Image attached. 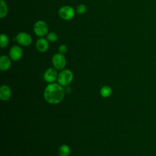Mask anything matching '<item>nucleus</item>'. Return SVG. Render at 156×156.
Wrapping results in <instances>:
<instances>
[{"mask_svg": "<svg viewBox=\"0 0 156 156\" xmlns=\"http://www.w3.org/2000/svg\"><path fill=\"white\" fill-rule=\"evenodd\" d=\"M65 97V91L59 83H49L44 91V98L46 102L51 104H57L62 102Z\"/></svg>", "mask_w": 156, "mask_h": 156, "instance_id": "f257e3e1", "label": "nucleus"}, {"mask_svg": "<svg viewBox=\"0 0 156 156\" xmlns=\"http://www.w3.org/2000/svg\"><path fill=\"white\" fill-rule=\"evenodd\" d=\"M87 10V6L85 5V4H79L77 8H76V12L78 13V14H80V15H82V14H84Z\"/></svg>", "mask_w": 156, "mask_h": 156, "instance_id": "f3484780", "label": "nucleus"}, {"mask_svg": "<svg viewBox=\"0 0 156 156\" xmlns=\"http://www.w3.org/2000/svg\"><path fill=\"white\" fill-rule=\"evenodd\" d=\"M58 75L57 69L55 68H49L45 71L43 77L46 82L49 83H51L57 80Z\"/></svg>", "mask_w": 156, "mask_h": 156, "instance_id": "0eeeda50", "label": "nucleus"}, {"mask_svg": "<svg viewBox=\"0 0 156 156\" xmlns=\"http://www.w3.org/2000/svg\"><path fill=\"white\" fill-rule=\"evenodd\" d=\"M46 39L49 41V42H55L58 39V35L55 32H51L47 34Z\"/></svg>", "mask_w": 156, "mask_h": 156, "instance_id": "dca6fc26", "label": "nucleus"}, {"mask_svg": "<svg viewBox=\"0 0 156 156\" xmlns=\"http://www.w3.org/2000/svg\"><path fill=\"white\" fill-rule=\"evenodd\" d=\"M49 27L47 23L43 20L37 21L34 25V32L35 34L40 37L47 35Z\"/></svg>", "mask_w": 156, "mask_h": 156, "instance_id": "7ed1b4c3", "label": "nucleus"}, {"mask_svg": "<svg viewBox=\"0 0 156 156\" xmlns=\"http://www.w3.org/2000/svg\"><path fill=\"white\" fill-rule=\"evenodd\" d=\"M74 75L69 69H63L58 75L57 82L62 86L68 85L73 80Z\"/></svg>", "mask_w": 156, "mask_h": 156, "instance_id": "f03ea898", "label": "nucleus"}, {"mask_svg": "<svg viewBox=\"0 0 156 156\" xmlns=\"http://www.w3.org/2000/svg\"><path fill=\"white\" fill-rule=\"evenodd\" d=\"M23 51L18 45L13 46L9 51V57L13 61H18L23 56Z\"/></svg>", "mask_w": 156, "mask_h": 156, "instance_id": "6e6552de", "label": "nucleus"}, {"mask_svg": "<svg viewBox=\"0 0 156 156\" xmlns=\"http://www.w3.org/2000/svg\"><path fill=\"white\" fill-rule=\"evenodd\" d=\"M15 40L20 45L23 46H28L30 45L32 42V38L31 35L24 32L18 33L15 37Z\"/></svg>", "mask_w": 156, "mask_h": 156, "instance_id": "423d86ee", "label": "nucleus"}, {"mask_svg": "<svg viewBox=\"0 0 156 156\" xmlns=\"http://www.w3.org/2000/svg\"><path fill=\"white\" fill-rule=\"evenodd\" d=\"M112 93V89L108 85L103 86L100 90V94L103 98H108Z\"/></svg>", "mask_w": 156, "mask_h": 156, "instance_id": "4468645a", "label": "nucleus"}, {"mask_svg": "<svg viewBox=\"0 0 156 156\" xmlns=\"http://www.w3.org/2000/svg\"><path fill=\"white\" fill-rule=\"evenodd\" d=\"M8 13V6L4 0H0V18H3Z\"/></svg>", "mask_w": 156, "mask_h": 156, "instance_id": "f8f14e48", "label": "nucleus"}, {"mask_svg": "<svg viewBox=\"0 0 156 156\" xmlns=\"http://www.w3.org/2000/svg\"><path fill=\"white\" fill-rule=\"evenodd\" d=\"M11 58L10 57L2 55L0 57V69L2 71L8 70L11 66Z\"/></svg>", "mask_w": 156, "mask_h": 156, "instance_id": "9b49d317", "label": "nucleus"}, {"mask_svg": "<svg viewBox=\"0 0 156 156\" xmlns=\"http://www.w3.org/2000/svg\"><path fill=\"white\" fill-rule=\"evenodd\" d=\"M52 63L55 69H63L66 65V58L64 54L59 52L55 54L52 57Z\"/></svg>", "mask_w": 156, "mask_h": 156, "instance_id": "39448f33", "label": "nucleus"}, {"mask_svg": "<svg viewBox=\"0 0 156 156\" xmlns=\"http://www.w3.org/2000/svg\"><path fill=\"white\" fill-rule=\"evenodd\" d=\"M70 152V147L67 144H62L60 146L58 151V154L59 156H69Z\"/></svg>", "mask_w": 156, "mask_h": 156, "instance_id": "ddd939ff", "label": "nucleus"}, {"mask_svg": "<svg viewBox=\"0 0 156 156\" xmlns=\"http://www.w3.org/2000/svg\"><path fill=\"white\" fill-rule=\"evenodd\" d=\"M12 91L10 88L7 85H2L0 87V98L1 100L9 101L11 97Z\"/></svg>", "mask_w": 156, "mask_h": 156, "instance_id": "9d476101", "label": "nucleus"}, {"mask_svg": "<svg viewBox=\"0 0 156 156\" xmlns=\"http://www.w3.org/2000/svg\"><path fill=\"white\" fill-rule=\"evenodd\" d=\"M58 52L59 53H61L62 54H65L67 51H68V48H67V46L65 44H62L59 46L58 48Z\"/></svg>", "mask_w": 156, "mask_h": 156, "instance_id": "a211bd4d", "label": "nucleus"}, {"mask_svg": "<svg viewBox=\"0 0 156 156\" xmlns=\"http://www.w3.org/2000/svg\"><path fill=\"white\" fill-rule=\"evenodd\" d=\"M75 13V10L70 5H63L58 10L59 16L66 21L72 20L74 17Z\"/></svg>", "mask_w": 156, "mask_h": 156, "instance_id": "20e7f679", "label": "nucleus"}, {"mask_svg": "<svg viewBox=\"0 0 156 156\" xmlns=\"http://www.w3.org/2000/svg\"><path fill=\"white\" fill-rule=\"evenodd\" d=\"M49 47V41L44 38L41 37L36 41V48L40 52H46Z\"/></svg>", "mask_w": 156, "mask_h": 156, "instance_id": "1a4fd4ad", "label": "nucleus"}, {"mask_svg": "<svg viewBox=\"0 0 156 156\" xmlns=\"http://www.w3.org/2000/svg\"><path fill=\"white\" fill-rule=\"evenodd\" d=\"M9 43V38L5 34H1L0 36V47L1 48H5Z\"/></svg>", "mask_w": 156, "mask_h": 156, "instance_id": "2eb2a0df", "label": "nucleus"}]
</instances>
